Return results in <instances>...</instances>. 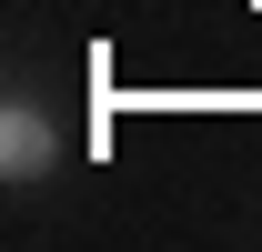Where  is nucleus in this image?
<instances>
[{
  "label": "nucleus",
  "mask_w": 262,
  "mask_h": 252,
  "mask_svg": "<svg viewBox=\"0 0 262 252\" xmlns=\"http://www.w3.org/2000/svg\"><path fill=\"white\" fill-rule=\"evenodd\" d=\"M0 172H10V182H40V172H51V121H40L31 101L0 111Z\"/></svg>",
  "instance_id": "obj_1"
}]
</instances>
